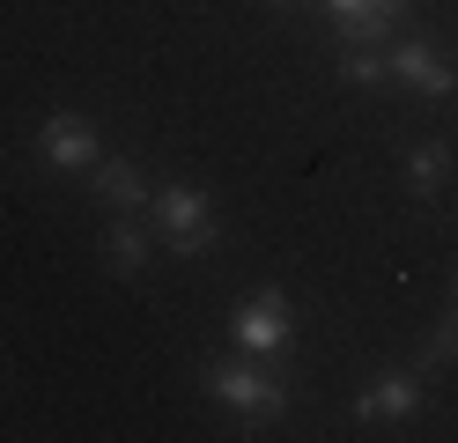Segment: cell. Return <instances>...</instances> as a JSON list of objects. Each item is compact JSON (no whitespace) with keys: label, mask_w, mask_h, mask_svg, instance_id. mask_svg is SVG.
Listing matches in <instances>:
<instances>
[{"label":"cell","mask_w":458,"mask_h":443,"mask_svg":"<svg viewBox=\"0 0 458 443\" xmlns=\"http://www.w3.org/2000/svg\"><path fill=\"white\" fill-rule=\"evenodd\" d=\"M428 362H458V311L444 318V333L428 340Z\"/></svg>","instance_id":"7c38bea8"},{"label":"cell","mask_w":458,"mask_h":443,"mask_svg":"<svg viewBox=\"0 0 458 443\" xmlns=\"http://www.w3.org/2000/svg\"><path fill=\"white\" fill-rule=\"evenodd\" d=\"M237 340L251 347V354H281L296 340V318H289V295L281 288H251V303L237 311Z\"/></svg>","instance_id":"3957f363"},{"label":"cell","mask_w":458,"mask_h":443,"mask_svg":"<svg viewBox=\"0 0 458 443\" xmlns=\"http://www.w3.org/2000/svg\"><path fill=\"white\" fill-rule=\"evenodd\" d=\"M104 207H140L148 200V185H140V170L126 163V156H111V163H97V185H89Z\"/></svg>","instance_id":"ba28073f"},{"label":"cell","mask_w":458,"mask_h":443,"mask_svg":"<svg viewBox=\"0 0 458 443\" xmlns=\"http://www.w3.org/2000/svg\"><path fill=\"white\" fill-rule=\"evenodd\" d=\"M326 8H333V22H340V15H362V8H385V15H399L407 0H326Z\"/></svg>","instance_id":"4fadbf2b"},{"label":"cell","mask_w":458,"mask_h":443,"mask_svg":"<svg viewBox=\"0 0 458 443\" xmlns=\"http://www.w3.org/2000/svg\"><path fill=\"white\" fill-rule=\"evenodd\" d=\"M414 406H421V377H385L355 399V422H407Z\"/></svg>","instance_id":"8992f818"},{"label":"cell","mask_w":458,"mask_h":443,"mask_svg":"<svg viewBox=\"0 0 458 443\" xmlns=\"http://www.w3.org/2000/svg\"><path fill=\"white\" fill-rule=\"evenodd\" d=\"M407 185L421 192V200H437L444 185H451V141H421L414 156H407Z\"/></svg>","instance_id":"52a82bcc"},{"label":"cell","mask_w":458,"mask_h":443,"mask_svg":"<svg viewBox=\"0 0 458 443\" xmlns=\"http://www.w3.org/2000/svg\"><path fill=\"white\" fill-rule=\"evenodd\" d=\"M340 74H348L355 89H385V81H392V59H377L369 45H348V59H340Z\"/></svg>","instance_id":"30bf717a"},{"label":"cell","mask_w":458,"mask_h":443,"mask_svg":"<svg viewBox=\"0 0 458 443\" xmlns=\"http://www.w3.org/2000/svg\"><path fill=\"white\" fill-rule=\"evenodd\" d=\"M97 251H104V266H111V274H140V266H148V229H133V222H111Z\"/></svg>","instance_id":"9c48e42d"},{"label":"cell","mask_w":458,"mask_h":443,"mask_svg":"<svg viewBox=\"0 0 458 443\" xmlns=\"http://www.w3.org/2000/svg\"><path fill=\"white\" fill-rule=\"evenodd\" d=\"M274 8H296V0H274Z\"/></svg>","instance_id":"5bb4252c"},{"label":"cell","mask_w":458,"mask_h":443,"mask_svg":"<svg viewBox=\"0 0 458 443\" xmlns=\"http://www.w3.org/2000/svg\"><path fill=\"white\" fill-rule=\"evenodd\" d=\"M392 81H407L414 89V97H458V74H451V59L437 52V45H421V38H407V45H399L392 52Z\"/></svg>","instance_id":"5b68a950"},{"label":"cell","mask_w":458,"mask_h":443,"mask_svg":"<svg viewBox=\"0 0 458 443\" xmlns=\"http://www.w3.org/2000/svg\"><path fill=\"white\" fill-rule=\"evenodd\" d=\"M208 384L215 399H229V406H244L251 422H274V413H289V384L281 377H259V370H229V362H208Z\"/></svg>","instance_id":"7a4b0ae2"},{"label":"cell","mask_w":458,"mask_h":443,"mask_svg":"<svg viewBox=\"0 0 458 443\" xmlns=\"http://www.w3.org/2000/svg\"><path fill=\"white\" fill-rule=\"evenodd\" d=\"M156 229L170 236V251H178V259H208V244H215L208 192H199V185H163L156 192Z\"/></svg>","instance_id":"6da1fadb"},{"label":"cell","mask_w":458,"mask_h":443,"mask_svg":"<svg viewBox=\"0 0 458 443\" xmlns=\"http://www.w3.org/2000/svg\"><path fill=\"white\" fill-rule=\"evenodd\" d=\"M333 30H340V45H377L385 30H392V15L385 8H362V15H340Z\"/></svg>","instance_id":"8fae6325"},{"label":"cell","mask_w":458,"mask_h":443,"mask_svg":"<svg viewBox=\"0 0 458 443\" xmlns=\"http://www.w3.org/2000/svg\"><path fill=\"white\" fill-rule=\"evenodd\" d=\"M38 163H52V170L97 163V126H89L81 111H52L45 126H38Z\"/></svg>","instance_id":"277c9868"}]
</instances>
